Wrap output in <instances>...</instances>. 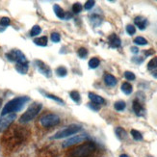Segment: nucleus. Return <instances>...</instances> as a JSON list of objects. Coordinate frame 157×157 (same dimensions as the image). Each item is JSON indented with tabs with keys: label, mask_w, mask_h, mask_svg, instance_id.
I'll return each instance as SVG.
<instances>
[{
	"label": "nucleus",
	"mask_w": 157,
	"mask_h": 157,
	"mask_svg": "<svg viewBox=\"0 0 157 157\" xmlns=\"http://www.w3.org/2000/svg\"><path fill=\"white\" fill-rule=\"evenodd\" d=\"M95 4H96V2L93 1V0H90V1H87V2H86L84 8L89 11V10H91L93 6H95Z\"/></svg>",
	"instance_id": "35"
},
{
	"label": "nucleus",
	"mask_w": 157,
	"mask_h": 157,
	"mask_svg": "<svg viewBox=\"0 0 157 157\" xmlns=\"http://www.w3.org/2000/svg\"><path fill=\"white\" fill-rule=\"evenodd\" d=\"M81 129H82V126L79 124H70L69 126L65 127L64 129L58 131L55 135L52 136L51 139H63V138L69 137V136L74 135L79 131H81Z\"/></svg>",
	"instance_id": "4"
},
{
	"label": "nucleus",
	"mask_w": 157,
	"mask_h": 157,
	"mask_svg": "<svg viewBox=\"0 0 157 157\" xmlns=\"http://www.w3.org/2000/svg\"><path fill=\"white\" fill-rule=\"evenodd\" d=\"M40 122L44 127L48 128V127H52L57 124H59L60 118L59 116H57L56 114H47V115H44V117H41Z\"/></svg>",
	"instance_id": "5"
},
{
	"label": "nucleus",
	"mask_w": 157,
	"mask_h": 157,
	"mask_svg": "<svg viewBox=\"0 0 157 157\" xmlns=\"http://www.w3.org/2000/svg\"><path fill=\"white\" fill-rule=\"evenodd\" d=\"M126 32L128 33V35L132 36V35H134V34H135V32H136V28L134 27L133 25L129 24V25H127V26H126Z\"/></svg>",
	"instance_id": "34"
},
{
	"label": "nucleus",
	"mask_w": 157,
	"mask_h": 157,
	"mask_svg": "<svg viewBox=\"0 0 157 157\" xmlns=\"http://www.w3.org/2000/svg\"><path fill=\"white\" fill-rule=\"evenodd\" d=\"M6 58L10 62H15L17 64H18V63L27 62V59H26L25 55L18 49H13L10 52H8V53H6Z\"/></svg>",
	"instance_id": "6"
},
{
	"label": "nucleus",
	"mask_w": 157,
	"mask_h": 157,
	"mask_svg": "<svg viewBox=\"0 0 157 157\" xmlns=\"http://www.w3.org/2000/svg\"><path fill=\"white\" fill-rule=\"evenodd\" d=\"M154 76H155V77H157V72H155V73H154Z\"/></svg>",
	"instance_id": "42"
},
{
	"label": "nucleus",
	"mask_w": 157,
	"mask_h": 157,
	"mask_svg": "<svg viewBox=\"0 0 157 157\" xmlns=\"http://www.w3.org/2000/svg\"><path fill=\"white\" fill-rule=\"evenodd\" d=\"M10 22H11V20H10L9 18H0V27H3V29H6L7 26L10 25Z\"/></svg>",
	"instance_id": "28"
},
{
	"label": "nucleus",
	"mask_w": 157,
	"mask_h": 157,
	"mask_svg": "<svg viewBox=\"0 0 157 157\" xmlns=\"http://www.w3.org/2000/svg\"><path fill=\"white\" fill-rule=\"evenodd\" d=\"M138 58H139V59L133 58V59H132V61H133V62H135L136 64H141V63H142V62L144 61V59H143V58H141V57H138Z\"/></svg>",
	"instance_id": "37"
},
{
	"label": "nucleus",
	"mask_w": 157,
	"mask_h": 157,
	"mask_svg": "<svg viewBox=\"0 0 157 157\" xmlns=\"http://www.w3.org/2000/svg\"><path fill=\"white\" fill-rule=\"evenodd\" d=\"M41 93H44V95L46 97H47V98L53 99V100H55L56 102H58V103L62 104V105H64V104H65L64 100H63V99H61L59 96H54V95H50V93H47L43 92V91H41Z\"/></svg>",
	"instance_id": "20"
},
{
	"label": "nucleus",
	"mask_w": 157,
	"mask_h": 157,
	"mask_svg": "<svg viewBox=\"0 0 157 157\" xmlns=\"http://www.w3.org/2000/svg\"><path fill=\"white\" fill-rule=\"evenodd\" d=\"M88 139V135L83 134V135H75L74 137H72L69 140L65 141L63 143V148H69V146H71L73 145H75L77 143H82L86 141Z\"/></svg>",
	"instance_id": "9"
},
{
	"label": "nucleus",
	"mask_w": 157,
	"mask_h": 157,
	"mask_svg": "<svg viewBox=\"0 0 157 157\" xmlns=\"http://www.w3.org/2000/svg\"><path fill=\"white\" fill-rule=\"evenodd\" d=\"M153 53H154V50H153V49H149V51H146V52H145V55H146V56H149V55L153 54Z\"/></svg>",
	"instance_id": "39"
},
{
	"label": "nucleus",
	"mask_w": 157,
	"mask_h": 157,
	"mask_svg": "<svg viewBox=\"0 0 157 157\" xmlns=\"http://www.w3.org/2000/svg\"><path fill=\"white\" fill-rule=\"evenodd\" d=\"M70 98L74 102H76V103H79L80 102V99H81L80 93H78L77 91H72V92H70Z\"/></svg>",
	"instance_id": "22"
},
{
	"label": "nucleus",
	"mask_w": 157,
	"mask_h": 157,
	"mask_svg": "<svg viewBox=\"0 0 157 157\" xmlns=\"http://www.w3.org/2000/svg\"><path fill=\"white\" fill-rule=\"evenodd\" d=\"M119 157H129L127 154H122V155H119Z\"/></svg>",
	"instance_id": "40"
},
{
	"label": "nucleus",
	"mask_w": 157,
	"mask_h": 157,
	"mask_svg": "<svg viewBox=\"0 0 157 157\" xmlns=\"http://www.w3.org/2000/svg\"><path fill=\"white\" fill-rule=\"evenodd\" d=\"M50 38H51V41H53V43H59L60 40H61V36H60L59 33L54 32V33H52V34H51Z\"/></svg>",
	"instance_id": "32"
},
{
	"label": "nucleus",
	"mask_w": 157,
	"mask_h": 157,
	"mask_svg": "<svg viewBox=\"0 0 157 157\" xmlns=\"http://www.w3.org/2000/svg\"><path fill=\"white\" fill-rule=\"evenodd\" d=\"M88 96L92 100L93 103H96V104H97V105H100V104L105 103V99H104L102 96L96 95V93H89Z\"/></svg>",
	"instance_id": "13"
},
{
	"label": "nucleus",
	"mask_w": 157,
	"mask_h": 157,
	"mask_svg": "<svg viewBox=\"0 0 157 157\" xmlns=\"http://www.w3.org/2000/svg\"><path fill=\"white\" fill-rule=\"evenodd\" d=\"M104 82H105V84L109 87H114L117 85L118 83V80L117 78L113 76L112 74H109V73H106L105 75H104Z\"/></svg>",
	"instance_id": "14"
},
{
	"label": "nucleus",
	"mask_w": 157,
	"mask_h": 157,
	"mask_svg": "<svg viewBox=\"0 0 157 157\" xmlns=\"http://www.w3.org/2000/svg\"><path fill=\"white\" fill-rule=\"evenodd\" d=\"M15 119H17V115L14 113L4 115V116L0 118V132L5 131L14 123Z\"/></svg>",
	"instance_id": "7"
},
{
	"label": "nucleus",
	"mask_w": 157,
	"mask_h": 157,
	"mask_svg": "<svg viewBox=\"0 0 157 157\" xmlns=\"http://www.w3.org/2000/svg\"><path fill=\"white\" fill-rule=\"evenodd\" d=\"M82 11V5L80 3H74L73 4V6H72V12L74 13V14H79L80 12Z\"/></svg>",
	"instance_id": "31"
},
{
	"label": "nucleus",
	"mask_w": 157,
	"mask_h": 157,
	"mask_svg": "<svg viewBox=\"0 0 157 157\" xmlns=\"http://www.w3.org/2000/svg\"><path fill=\"white\" fill-rule=\"evenodd\" d=\"M30 98L28 96H19L10 100L2 110V116L8 115V114H13V113L15 114V112L20 111V110L24 107L26 102H28Z\"/></svg>",
	"instance_id": "2"
},
{
	"label": "nucleus",
	"mask_w": 157,
	"mask_h": 157,
	"mask_svg": "<svg viewBox=\"0 0 157 157\" xmlns=\"http://www.w3.org/2000/svg\"><path fill=\"white\" fill-rule=\"evenodd\" d=\"M125 106H126V104H125V102L123 100H119L117 102H115V104H114V107L117 111H123L125 109Z\"/></svg>",
	"instance_id": "23"
},
{
	"label": "nucleus",
	"mask_w": 157,
	"mask_h": 157,
	"mask_svg": "<svg viewBox=\"0 0 157 157\" xmlns=\"http://www.w3.org/2000/svg\"><path fill=\"white\" fill-rule=\"evenodd\" d=\"M157 67V57H154V58L151 59L149 64H148V70H155Z\"/></svg>",
	"instance_id": "26"
},
{
	"label": "nucleus",
	"mask_w": 157,
	"mask_h": 157,
	"mask_svg": "<svg viewBox=\"0 0 157 157\" xmlns=\"http://www.w3.org/2000/svg\"><path fill=\"white\" fill-rule=\"evenodd\" d=\"M100 64V61L96 57H93L90 61H89V67L90 69H96V67Z\"/></svg>",
	"instance_id": "21"
},
{
	"label": "nucleus",
	"mask_w": 157,
	"mask_h": 157,
	"mask_svg": "<svg viewBox=\"0 0 157 157\" xmlns=\"http://www.w3.org/2000/svg\"><path fill=\"white\" fill-rule=\"evenodd\" d=\"M34 44L39 46H46L47 44V37H41V38H37L34 40Z\"/></svg>",
	"instance_id": "18"
},
{
	"label": "nucleus",
	"mask_w": 157,
	"mask_h": 157,
	"mask_svg": "<svg viewBox=\"0 0 157 157\" xmlns=\"http://www.w3.org/2000/svg\"><path fill=\"white\" fill-rule=\"evenodd\" d=\"M53 10H54V13L56 15L57 18H59L60 19H65L66 18V14L64 12V10H63L59 5H54L53 6Z\"/></svg>",
	"instance_id": "16"
},
{
	"label": "nucleus",
	"mask_w": 157,
	"mask_h": 157,
	"mask_svg": "<svg viewBox=\"0 0 157 157\" xmlns=\"http://www.w3.org/2000/svg\"><path fill=\"white\" fill-rule=\"evenodd\" d=\"M89 107H90L92 110H93V111H98L99 110V105H97V104H96V103H89V105H88Z\"/></svg>",
	"instance_id": "36"
},
{
	"label": "nucleus",
	"mask_w": 157,
	"mask_h": 157,
	"mask_svg": "<svg viewBox=\"0 0 157 157\" xmlns=\"http://www.w3.org/2000/svg\"><path fill=\"white\" fill-rule=\"evenodd\" d=\"M132 108H133L134 113L137 115V116L141 117V116H144V115H145V109L142 106V104L140 103V101L137 100V99H135V100L133 101Z\"/></svg>",
	"instance_id": "11"
},
{
	"label": "nucleus",
	"mask_w": 157,
	"mask_h": 157,
	"mask_svg": "<svg viewBox=\"0 0 157 157\" xmlns=\"http://www.w3.org/2000/svg\"><path fill=\"white\" fill-rule=\"evenodd\" d=\"M15 70L18 73L20 74H26L29 70V64L28 62H25V63H18V64L15 65Z\"/></svg>",
	"instance_id": "15"
},
{
	"label": "nucleus",
	"mask_w": 157,
	"mask_h": 157,
	"mask_svg": "<svg viewBox=\"0 0 157 157\" xmlns=\"http://www.w3.org/2000/svg\"><path fill=\"white\" fill-rule=\"evenodd\" d=\"M56 73L59 77H65L67 74V69L65 67L61 66V67H57L56 69Z\"/></svg>",
	"instance_id": "24"
},
{
	"label": "nucleus",
	"mask_w": 157,
	"mask_h": 157,
	"mask_svg": "<svg viewBox=\"0 0 157 157\" xmlns=\"http://www.w3.org/2000/svg\"><path fill=\"white\" fill-rule=\"evenodd\" d=\"M1 105H2V99L0 98V107H1Z\"/></svg>",
	"instance_id": "41"
},
{
	"label": "nucleus",
	"mask_w": 157,
	"mask_h": 157,
	"mask_svg": "<svg viewBox=\"0 0 157 157\" xmlns=\"http://www.w3.org/2000/svg\"><path fill=\"white\" fill-rule=\"evenodd\" d=\"M130 133H131V135H132V137H133L134 140H136V141H142L143 140V136H142V134H141L138 131V130L132 129Z\"/></svg>",
	"instance_id": "27"
},
{
	"label": "nucleus",
	"mask_w": 157,
	"mask_h": 157,
	"mask_svg": "<svg viewBox=\"0 0 157 157\" xmlns=\"http://www.w3.org/2000/svg\"><path fill=\"white\" fill-rule=\"evenodd\" d=\"M124 77H125V79H127L129 81L135 80V78H136L135 74L133 72H131V71H125L124 72Z\"/></svg>",
	"instance_id": "33"
},
{
	"label": "nucleus",
	"mask_w": 157,
	"mask_h": 157,
	"mask_svg": "<svg viewBox=\"0 0 157 157\" xmlns=\"http://www.w3.org/2000/svg\"><path fill=\"white\" fill-rule=\"evenodd\" d=\"M134 23L140 30H144L146 27V25H148V20H146V18H145L144 17H140L139 15V17L135 18Z\"/></svg>",
	"instance_id": "12"
},
{
	"label": "nucleus",
	"mask_w": 157,
	"mask_h": 157,
	"mask_svg": "<svg viewBox=\"0 0 157 157\" xmlns=\"http://www.w3.org/2000/svg\"><path fill=\"white\" fill-rule=\"evenodd\" d=\"M108 43L112 48H118L122 44L121 39H119L116 34H112L108 37Z\"/></svg>",
	"instance_id": "10"
},
{
	"label": "nucleus",
	"mask_w": 157,
	"mask_h": 157,
	"mask_svg": "<svg viewBox=\"0 0 157 157\" xmlns=\"http://www.w3.org/2000/svg\"><path fill=\"white\" fill-rule=\"evenodd\" d=\"M43 108V105L41 103L39 102H35L33 104H31L29 106V108L27 109L26 111L21 117L19 119V122L21 123H29L31 122L32 119H34L36 118V116L40 113V111Z\"/></svg>",
	"instance_id": "3"
},
{
	"label": "nucleus",
	"mask_w": 157,
	"mask_h": 157,
	"mask_svg": "<svg viewBox=\"0 0 157 157\" xmlns=\"http://www.w3.org/2000/svg\"><path fill=\"white\" fill-rule=\"evenodd\" d=\"M96 149V146L93 142H85L71 149L67 157H90Z\"/></svg>",
	"instance_id": "1"
},
{
	"label": "nucleus",
	"mask_w": 157,
	"mask_h": 157,
	"mask_svg": "<svg viewBox=\"0 0 157 157\" xmlns=\"http://www.w3.org/2000/svg\"><path fill=\"white\" fill-rule=\"evenodd\" d=\"M122 91L123 92V93L125 95H130L133 92V88L131 86V84H129L128 82H124L122 85Z\"/></svg>",
	"instance_id": "19"
},
{
	"label": "nucleus",
	"mask_w": 157,
	"mask_h": 157,
	"mask_svg": "<svg viewBox=\"0 0 157 157\" xmlns=\"http://www.w3.org/2000/svg\"><path fill=\"white\" fill-rule=\"evenodd\" d=\"M41 29L40 26L39 25H35V26H33L32 29H31V31H30V36L31 37L38 36V35L41 34Z\"/></svg>",
	"instance_id": "25"
},
{
	"label": "nucleus",
	"mask_w": 157,
	"mask_h": 157,
	"mask_svg": "<svg viewBox=\"0 0 157 157\" xmlns=\"http://www.w3.org/2000/svg\"><path fill=\"white\" fill-rule=\"evenodd\" d=\"M115 133H116L117 137L119 140H124V139H126V137H127V133L123 127H119V126L116 127V129H115Z\"/></svg>",
	"instance_id": "17"
},
{
	"label": "nucleus",
	"mask_w": 157,
	"mask_h": 157,
	"mask_svg": "<svg viewBox=\"0 0 157 157\" xmlns=\"http://www.w3.org/2000/svg\"><path fill=\"white\" fill-rule=\"evenodd\" d=\"M134 43L138 45H146L148 44V41L143 38V37H137V38L134 39Z\"/></svg>",
	"instance_id": "29"
},
{
	"label": "nucleus",
	"mask_w": 157,
	"mask_h": 157,
	"mask_svg": "<svg viewBox=\"0 0 157 157\" xmlns=\"http://www.w3.org/2000/svg\"><path fill=\"white\" fill-rule=\"evenodd\" d=\"M34 65H35V67L37 70H38V71L41 73V74L44 75L45 77H47V78H49L51 76V74H52L51 69L45 64V63H44L43 61L35 60L34 61Z\"/></svg>",
	"instance_id": "8"
},
{
	"label": "nucleus",
	"mask_w": 157,
	"mask_h": 157,
	"mask_svg": "<svg viewBox=\"0 0 157 157\" xmlns=\"http://www.w3.org/2000/svg\"><path fill=\"white\" fill-rule=\"evenodd\" d=\"M130 50H131V52H132V53H138V52H139V49L137 48V47H136V46H132V47L131 48H130Z\"/></svg>",
	"instance_id": "38"
},
{
	"label": "nucleus",
	"mask_w": 157,
	"mask_h": 157,
	"mask_svg": "<svg viewBox=\"0 0 157 157\" xmlns=\"http://www.w3.org/2000/svg\"><path fill=\"white\" fill-rule=\"evenodd\" d=\"M77 54H78V56L80 57V58L84 59V58H86L87 55H88V50L85 47H80L79 49H78Z\"/></svg>",
	"instance_id": "30"
}]
</instances>
